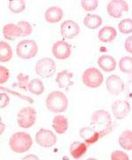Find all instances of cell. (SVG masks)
<instances>
[{
  "instance_id": "cell-1",
  "label": "cell",
  "mask_w": 132,
  "mask_h": 160,
  "mask_svg": "<svg viewBox=\"0 0 132 160\" xmlns=\"http://www.w3.org/2000/svg\"><path fill=\"white\" fill-rule=\"evenodd\" d=\"M69 100L66 95L59 92L55 91L50 92L46 99V107L52 113H62L68 108Z\"/></svg>"
},
{
  "instance_id": "cell-2",
  "label": "cell",
  "mask_w": 132,
  "mask_h": 160,
  "mask_svg": "<svg viewBox=\"0 0 132 160\" xmlns=\"http://www.w3.org/2000/svg\"><path fill=\"white\" fill-rule=\"evenodd\" d=\"M33 144V139L30 135L25 132H17L13 134L9 140L11 150L16 153H24L29 151Z\"/></svg>"
},
{
  "instance_id": "cell-3",
  "label": "cell",
  "mask_w": 132,
  "mask_h": 160,
  "mask_svg": "<svg viewBox=\"0 0 132 160\" xmlns=\"http://www.w3.org/2000/svg\"><path fill=\"white\" fill-rule=\"evenodd\" d=\"M16 53L17 56L22 59L28 60L33 58L38 53L37 43L33 40H24L18 43L16 47Z\"/></svg>"
},
{
  "instance_id": "cell-4",
  "label": "cell",
  "mask_w": 132,
  "mask_h": 160,
  "mask_svg": "<svg viewBox=\"0 0 132 160\" xmlns=\"http://www.w3.org/2000/svg\"><path fill=\"white\" fill-rule=\"evenodd\" d=\"M103 75L96 68H89L85 70L82 75V81L84 85L89 88H98L103 83Z\"/></svg>"
},
{
  "instance_id": "cell-5",
  "label": "cell",
  "mask_w": 132,
  "mask_h": 160,
  "mask_svg": "<svg viewBox=\"0 0 132 160\" xmlns=\"http://www.w3.org/2000/svg\"><path fill=\"white\" fill-rule=\"evenodd\" d=\"M56 63L51 58L44 57L36 62L35 65V72L38 76L43 78H51L56 72Z\"/></svg>"
},
{
  "instance_id": "cell-6",
  "label": "cell",
  "mask_w": 132,
  "mask_h": 160,
  "mask_svg": "<svg viewBox=\"0 0 132 160\" xmlns=\"http://www.w3.org/2000/svg\"><path fill=\"white\" fill-rule=\"evenodd\" d=\"M36 111L33 108L27 107L22 108L17 115L18 125L22 128H29L35 123Z\"/></svg>"
},
{
  "instance_id": "cell-7",
  "label": "cell",
  "mask_w": 132,
  "mask_h": 160,
  "mask_svg": "<svg viewBox=\"0 0 132 160\" xmlns=\"http://www.w3.org/2000/svg\"><path fill=\"white\" fill-rule=\"evenodd\" d=\"M57 141L56 135L46 128H41L35 135V142L43 148H50L57 143Z\"/></svg>"
},
{
  "instance_id": "cell-8",
  "label": "cell",
  "mask_w": 132,
  "mask_h": 160,
  "mask_svg": "<svg viewBox=\"0 0 132 160\" xmlns=\"http://www.w3.org/2000/svg\"><path fill=\"white\" fill-rule=\"evenodd\" d=\"M91 125L109 128L112 125V119L110 113L102 109L95 111L91 117Z\"/></svg>"
},
{
  "instance_id": "cell-9",
  "label": "cell",
  "mask_w": 132,
  "mask_h": 160,
  "mask_svg": "<svg viewBox=\"0 0 132 160\" xmlns=\"http://www.w3.org/2000/svg\"><path fill=\"white\" fill-rule=\"evenodd\" d=\"M107 10L112 18L118 19L122 17L123 12H127L129 11V5L127 2L123 0H112L109 2Z\"/></svg>"
},
{
  "instance_id": "cell-10",
  "label": "cell",
  "mask_w": 132,
  "mask_h": 160,
  "mask_svg": "<svg viewBox=\"0 0 132 160\" xmlns=\"http://www.w3.org/2000/svg\"><path fill=\"white\" fill-rule=\"evenodd\" d=\"M52 54L58 60H65L71 56V45L63 41H58L52 46Z\"/></svg>"
},
{
  "instance_id": "cell-11",
  "label": "cell",
  "mask_w": 132,
  "mask_h": 160,
  "mask_svg": "<svg viewBox=\"0 0 132 160\" xmlns=\"http://www.w3.org/2000/svg\"><path fill=\"white\" fill-rule=\"evenodd\" d=\"M106 86L110 94L114 96L120 95L124 90L123 81L117 75H111L106 80Z\"/></svg>"
},
{
  "instance_id": "cell-12",
  "label": "cell",
  "mask_w": 132,
  "mask_h": 160,
  "mask_svg": "<svg viewBox=\"0 0 132 160\" xmlns=\"http://www.w3.org/2000/svg\"><path fill=\"white\" fill-rule=\"evenodd\" d=\"M112 112L116 119L123 120L130 112V105L127 100L124 99L116 100L112 105Z\"/></svg>"
},
{
  "instance_id": "cell-13",
  "label": "cell",
  "mask_w": 132,
  "mask_h": 160,
  "mask_svg": "<svg viewBox=\"0 0 132 160\" xmlns=\"http://www.w3.org/2000/svg\"><path fill=\"white\" fill-rule=\"evenodd\" d=\"M60 29L62 36L65 39H73L80 32L79 26L73 20H65L63 22Z\"/></svg>"
},
{
  "instance_id": "cell-14",
  "label": "cell",
  "mask_w": 132,
  "mask_h": 160,
  "mask_svg": "<svg viewBox=\"0 0 132 160\" xmlns=\"http://www.w3.org/2000/svg\"><path fill=\"white\" fill-rule=\"evenodd\" d=\"M79 135H80L81 138H83L85 143H87L88 145L94 144L95 142H97L100 138L99 131L90 127L82 128L79 131Z\"/></svg>"
},
{
  "instance_id": "cell-15",
  "label": "cell",
  "mask_w": 132,
  "mask_h": 160,
  "mask_svg": "<svg viewBox=\"0 0 132 160\" xmlns=\"http://www.w3.org/2000/svg\"><path fill=\"white\" fill-rule=\"evenodd\" d=\"M73 76L74 74L72 72L64 70L57 73L56 82L60 88L68 90V88H70L71 85H73V81H72Z\"/></svg>"
},
{
  "instance_id": "cell-16",
  "label": "cell",
  "mask_w": 132,
  "mask_h": 160,
  "mask_svg": "<svg viewBox=\"0 0 132 160\" xmlns=\"http://www.w3.org/2000/svg\"><path fill=\"white\" fill-rule=\"evenodd\" d=\"M45 19L48 23L56 24L59 22L63 17V12L60 7L51 6L45 12Z\"/></svg>"
},
{
  "instance_id": "cell-17",
  "label": "cell",
  "mask_w": 132,
  "mask_h": 160,
  "mask_svg": "<svg viewBox=\"0 0 132 160\" xmlns=\"http://www.w3.org/2000/svg\"><path fill=\"white\" fill-rule=\"evenodd\" d=\"M98 65L105 72L114 71L116 68V61L113 57L109 55H103L98 59Z\"/></svg>"
},
{
  "instance_id": "cell-18",
  "label": "cell",
  "mask_w": 132,
  "mask_h": 160,
  "mask_svg": "<svg viewBox=\"0 0 132 160\" xmlns=\"http://www.w3.org/2000/svg\"><path fill=\"white\" fill-rule=\"evenodd\" d=\"M117 32L112 27H104L100 29L98 33V38L100 42L105 43L112 42L116 38Z\"/></svg>"
},
{
  "instance_id": "cell-19",
  "label": "cell",
  "mask_w": 132,
  "mask_h": 160,
  "mask_svg": "<svg viewBox=\"0 0 132 160\" xmlns=\"http://www.w3.org/2000/svg\"><path fill=\"white\" fill-rule=\"evenodd\" d=\"M87 151V145L83 142H73L70 146V153L74 159H79Z\"/></svg>"
},
{
  "instance_id": "cell-20",
  "label": "cell",
  "mask_w": 132,
  "mask_h": 160,
  "mask_svg": "<svg viewBox=\"0 0 132 160\" xmlns=\"http://www.w3.org/2000/svg\"><path fill=\"white\" fill-rule=\"evenodd\" d=\"M52 127L57 134H59V135L64 134L69 127V122H68L67 118L63 115L55 116L52 121Z\"/></svg>"
},
{
  "instance_id": "cell-21",
  "label": "cell",
  "mask_w": 132,
  "mask_h": 160,
  "mask_svg": "<svg viewBox=\"0 0 132 160\" xmlns=\"http://www.w3.org/2000/svg\"><path fill=\"white\" fill-rule=\"evenodd\" d=\"M3 34H4L5 39H7L9 41L16 40L17 38L21 36V33H20V29H19V26L13 23L7 24L3 28Z\"/></svg>"
},
{
  "instance_id": "cell-22",
  "label": "cell",
  "mask_w": 132,
  "mask_h": 160,
  "mask_svg": "<svg viewBox=\"0 0 132 160\" xmlns=\"http://www.w3.org/2000/svg\"><path fill=\"white\" fill-rule=\"evenodd\" d=\"M102 24V19L99 15L87 14L84 19V25L89 29H97Z\"/></svg>"
},
{
  "instance_id": "cell-23",
  "label": "cell",
  "mask_w": 132,
  "mask_h": 160,
  "mask_svg": "<svg viewBox=\"0 0 132 160\" xmlns=\"http://www.w3.org/2000/svg\"><path fill=\"white\" fill-rule=\"evenodd\" d=\"M119 144L125 151H132V131L124 130L119 137Z\"/></svg>"
},
{
  "instance_id": "cell-24",
  "label": "cell",
  "mask_w": 132,
  "mask_h": 160,
  "mask_svg": "<svg viewBox=\"0 0 132 160\" xmlns=\"http://www.w3.org/2000/svg\"><path fill=\"white\" fill-rule=\"evenodd\" d=\"M13 49L8 43L0 42V61L2 62H9L13 58Z\"/></svg>"
},
{
  "instance_id": "cell-25",
  "label": "cell",
  "mask_w": 132,
  "mask_h": 160,
  "mask_svg": "<svg viewBox=\"0 0 132 160\" xmlns=\"http://www.w3.org/2000/svg\"><path fill=\"white\" fill-rule=\"evenodd\" d=\"M29 92L34 95L43 94L44 92L43 83L39 78H33L30 81L28 87Z\"/></svg>"
},
{
  "instance_id": "cell-26",
  "label": "cell",
  "mask_w": 132,
  "mask_h": 160,
  "mask_svg": "<svg viewBox=\"0 0 132 160\" xmlns=\"http://www.w3.org/2000/svg\"><path fill=\"white\" fill-rule=\"evenodd\" d=\"M119 68L122 72L132 74V57H123L119 61Z\"/></svg>"
},
{
  "instance_id": "cell-27",
  "label": "cell",
  "mask_w": 132,
  "mask_h": 160,
  "mask_svg": "<svg viewBox=\"0 0 132 160\" xmlns=\"http://www.w3.org/2000/svg\"><path fill=\"white\" fill-rule=\"evenodd\" d=\"M29 77L23 73H19L17 76V83L13 84V87L22 89L23 91H28L29 87Z\"/></svg>"
},
{
  "instance_id": "cell-28",
  "label": "cell",
  "mask_w": 132,
  "mask_h": 160,
  "mask_svg": "<svg viewBox=\"0 0 132 160\" xmlns=\"http://www.w3.org/2000/svg\"><path fill=\"white\" fill-rule=\"evenodd\" d=\"M8 7L12 12L19 13L26 8V2L24 0H10Z\"/></svg>"
},
{
  "instance_id": "cell-29",
  "label": "cell",
  "mask_w": 132,
  "mask_h": 160,
  "mask_svg": "<svg viewBox=\"0 0 132 160\" xmlns=\"http://www.w3.org/2000/svg\"><path fill=\"white\" fill-rule=\"evenodd\" d=\"M118 29L120 33L123 34H128V33H132V19H123L119 25H118Z\"/></svg>"
},
{
  "instance_id": "cell-30",
  "label": "cell",
  "mask_w": 132,
  "mask_h": 160,
  "mask_svg": "<svg viewBox=\"0 0 132 160\" xmlns=\"http://www.w3.org/2000/svg\"><path fill=\"white\" fill-rule=\"evenodd\" d=\"M18 26L20 29L21 36L26 37V36H28L32 33V31H33L32 26L28 21H19L18 23Z\"/></svg>"
},
{
  "instance_id": "cell-31",
  "label": "cell",
  "mask_w": 132,
  "mask_h": 160,
  "mask_svg": "<svg viewBox=\"0 0 132 160\" xmlns=\"http://www.w3.org/2000/svg\"><path fill=\"white\" fill-rule=\"evenodd\" d=\"M81 6L86 12H92L97 9L99 2L98 0H82L80 2Z\"/></svg>"
},
{
  "instance_id": "cell-32",
  "label": "cell",
  "mask_w": 132,
  "mask_h": 160,
  "mask_svg": "<svg viewBox=\"0 0 132 160\" xmlns=\"http://www.w3.org/2000/svg\"><path fill=\"white\" fill-rule=\"evenodd\" d=\"M10 78V71L5 66H0V84L6 83Z\"/></svg>"
},
{
  "instance_id": "cell-33",
  "label": "cell",
  "mask_w": 132,
  "mask_h": 160,
  "mask_svg": "<svg viewBox=\"0 0 132 160\" xmlns=\"http://www.w3.org/2000/svg\"><path fill=\"white\" fill-rule=\"evenodd\" d=\"M110 158L112 160H129V156L123 151H114L112 152Z\"/></svg>"
},
{
  "instance_id": "cell-34",
  "label": "cell",
  "mask_w": 132,
  "mask_h": 160,
  "mask_svg": "<svg viewBox=\"0 0 132 160\" xmlns=\"http://www.w3.org/2000/svg\"><path fill=\"white\" fill-rule=\"evenodd\" d=\"M0 100H1V101H0V108H5V107L8 106L10 99L9 97H8V95L6 94V93L2 92V93L0 94Z\"/></svg>"
},
{
  "instance_id": "cell-35",
  "label": "cell",
  "mask_w": 132,
  "mask_h": 160,
  "mask_svg": "<svg viewBox=\"0 0 132 160\" xmlns=\"http://www.w3.org/2000/svg\"><path fill=\"white\" fill-rule=\"evenodd\" d=\"M124 48L128 53L132 54V36H129L126 39V41L124 42Z\"/></svg>"
},
{
  "instance_id": "cell-36",
  "label": "cell",
  "mask_w": 132,
  "mask_h": 160,
  "mask_svg": "<svg viewBox=\"0 0 132 160\" xmlns=\"http://www.w3.org/2000/svg\"><path fill=\"white\" fill-rule=\"evenodd\" d=\"M1 89L2 90H5V91H7V92H11V93H13V94H15L16 96H18V97H20L21 99H28V100L29 103H33V99H31V98H29V97H25V96H22V95H19V93H17V92H13V91H10V90L8 89H5L4 87H1Z\"/></svg>"
},
{
  "instance_id": "cell-37",
  "label": "cell",
  "mask_w": 132,
  "mask_h": 160,
  "mask_svg": "<svg viewBox=\"0 0 132 160\" xmlns=\"http://www.w3.org/2000/svg\"><path fill=\"white\" fill-rule=\"evenodd\" d=\"M23 159H39L37 156L34 155H28L27 157H25Z\"/></svg>"
},
{
  "instance_id": "cell-38",
  "label": "cell",
  "mask_w": 132,
  "mask_h": 160,
  "mask_svg": "<svg viewBox=\"0 0 132 160\" xmlns=\"http://www.w3.org/2000/svg\"><path fill=\"white\" fill-rule=\"evenodd\" d=\"M0 126H1V130H0V133H1V134H3V132H4V130H5V124L1 122H0Z\"/></svg>"
}]
</instances>
